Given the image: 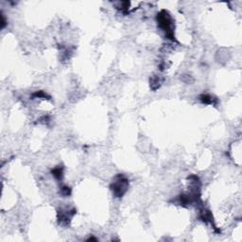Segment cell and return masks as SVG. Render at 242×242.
<instances>
[{"label": "cell", "instance_id": "obj_6", "mask_svg": "<svg viewBox=\"0 0 242 242\" xmlns=\"http://www.w3.org/2000/svg\"><path fill=\"white\" fill-rule=\"evenodd\" d=\"M62 192H63V194H64L65 196H67V195H69V194H70L71 190H70V188H69V187H67V186H64V187H63V189H62Z\"/></svg>", "mask_w": 242, "mask_h": 242}, {"label": "cell", "instance_id": "obj_1", "mask_svg": "<svg viewBox=\"0 0 242 242\" xmlns=\"http://www.w3.org/2000/svg\"><path fill=\"white\" fill-rule=\"evenodd\" d=\"M157 21H158V25L159 27L162 28L167 36L171 39L174 40L173 38V20L170 16V14L167 12V11H162L160 12V13H158L157 16Z\"/></svg>", "mask_w": 242, "mask_h": 242}, {"label": "cell", "instance_id": "obj_4", "mask_svg": "<svg viewBox=\"0 0 242 242\" xmlns=\"http://www.w3.org/2000/svg\"><path fill=\"white\" fill-rule=\"evenodd\" d=\"M161 83H162V80H161L160 77L155 76V77H153V78L150 79V86H151V88H152V89L156 90L157 88H159V87H160Z\"/></svg>", "mask_w": 242, "mask_h": 242}, {"label": "cell", "instance_id": "obj_3", "mask_svg": "<svg viewBox=\"0 0 242 242\" xmlns=\"http://www.w3.org/2000/svg\"><path fill=\"white\" fill-rule=\"evenodd\" d=\"M199 98L205 104H213V105L217 104V98L210 95H201Z\"/></svg>", "mask_w": 242, "mask_h": 242}, {"label": "cell", "instance_id": "obj_2", "mask_svg": "<svg viewBox=\"0 0 242 242\" xmlns=\"http://www.w3.org/2000/svg\"><path fill=\"white\" fill-rule=\"evenodd\" d=\"M128 185H129L128 180L125 177H123L122 175H118L115 177L114 181L112 183L111 189L117 198H120L126 193V191L128 189Z\"/></svg>", "mask_w": 242, "mask_h": 242}, {"label": "cell", "instance_id": "obj_5", "mask_svg": "<svg viewBox=\"0 0 242 242\" xmlns=\"http://www.w3.org/2000/svg\"><path fill=\"white\" fill-rule=\"evenodd\" d=\"M52 173H53V176L56 178V179H58V180H60V179H62V176H63V169H62V168H56V169H54L53 170H52Z\"/></svg>", "mask_w": 242, "mask_h": 242}]
</instances>
